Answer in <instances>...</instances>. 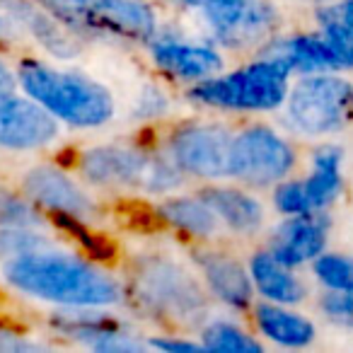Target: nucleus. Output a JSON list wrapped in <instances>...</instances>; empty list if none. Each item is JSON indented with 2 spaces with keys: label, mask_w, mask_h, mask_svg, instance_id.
<instances>
[{
  "label": "nucleus",
  "mask_w": 353,
  "mask_h": 353,
  "mask_svg": "<svg viewBox=\"0 0 353 353\" xmlns=\"http://www.w3.org/2000/svg\"><path fill=\"white\" fill-rule=\"evenodd\" d=\"M261 56H271L288 65L293 73H336L353 68V41L339 39L319 30L317 34H298L271 41Z\"/></svg>",
  "instance_id": "1a4fd4ad"
},
{
  "label": "nucleus",
  "mask_w": 353,
  "mask_h": 353,
  "mask_svg": "<svg viewBox=\"0 0 353 353\" xmlns=\"http://www.w3.org/2000/svg\"><path fill=\"white\" fill-rule=\"evenodd\" d=\"M80 170L94 184L141 189L148 194H167L182 182L174 160L128 145L90 148L80 155Z\"/></svg>",
  "instance_id": "20e7f679"
},
{
  "label": "nucleus",
  "mask_w": 353,
  "mask_h": 353,
  "mask_svg": "<svg viewBox=\"0 0 353 353\" xmlns=\"http://www.w3.org/2000/svg\"><path fill=\"white\" fill-rule=\"evenodd\" d=\"M97 307H73L68 312H56L51 327L78 343H85L92 351L102 353H133L148 348L133 332L112 314L94 312Z\"/></svg>",
  "instance_id": "9b49d317"
},
{
  "label": "nucleus",
  "mask_w": 353,
  "mask_h": 353,
  "mask_svg": "<svg viewBox=\"0 0 353 353\" xmlns=\"http://www.w3.org/2000/svg\"><path fill=\"white\" fill-rule=\"evenodd\" d=\"M17 80L34 102L75 128L104 126L117 109L114 94L102 83L34 59L22 61Z\"/></svg>",
  "instance_id": "f03ea898"
},
{
  "label": "nucleus",
  "mask_w": 353,
  "mask_h": 353,
  "mask_svg": "<svg viewBox=\"0 0 353 353\" xmlns=\"http://www.w3.org/2000/svg\"><path fill=\"white\" fill-rule=\"evenodd\" d=\"M133 293L150 312L174 322L196 324L208 312L206 295L196 281L162 256H148L136 266Z\"/></svg>",
  "instance_id": "39448f33"
},
{
  "label": "nucleus",
  "mask_w": 353,
  "mask_h": 353,
  "mask_svg": "<svg viewBox=\"0 0 353 353\" xmlns=\"http://www.w3.org/2000/svg\"><path fill=\"white\" fill-rule=\"evenodd\" d=\"M39 223V213L34 211L30 201L12 194L10 189L0 187V225L37 228Z\"/></svg>",
  "instance_id": "c85d7f7f"
},
{
  "label": "nucleus",
  "mask_w": 353,
  "mask_h": 353,
  "mask_svg": "<svg viewBox=\"0 0 353 353\" xmlns=\"http://www.w3.org/2000/svg\"><path fill=\"white\" fill-rule=\"evenodd\" d=\"M0 3L10 12L12 22L25 27L46 51H51L59 59H73V56L80 54L78 32L61 25L56 17L41 10L34 0H0Z\"/></svg>",
  "instance_id": "dca6fc26"
},
{
  "label": "nucleus",
  "mask_w": 353,
  "mask_h": 353,
  "mask_svg": "<svg viewBox=\"0 0 353 353\" xmlns=\"http://www.w3.org/2000/svg\"><path fill=\"white\" fill-rule=\"evenodd\" d=\"M213 39L228 49L266 44L279 27V12L269 0H232L230 6L203 17Z\"/></svg>",
  "instance_id": "9d476101"
},
{
  "label": "nucleus",
  "mask_w": 353,
  "mask_h": 353,
  "mask_svg": "<svg viewBox=\"0 0 353 353\" xmlns=\"http://www.w3.org/2000/svg\"><path fill=\"white\" fill-rule=\"evenodd\" d=\"M176 3H182L184 8H192V10H199L201 15H208V12L228 6L230 0H176Z\"/></svg>",
  "instance_id": "f704fd0d"
},
{
  "label": "nucleus",
  "mask_w": 353,
  "mask_h": 353,
  "mask_svg": "<svg viewBox=\"0 0 353 353\" xmlns=\"http://www.w3.org/2000/svg\"><path fill=\"white\" fill-rule=\"evenodd\" d=\"M170 109V99L167 94L162 92L160 88H145L138 97V107H136V114L143 119H157Z\"/></svg>",
  "instance_id": "2f4dec72"
},
{
  "label": "nucleus",
  "mask_w": 353,
  "mask_h": 353,
  "mask_svg": "<svg viewBox=\"0 0 353 353\" xmlns=\"http://www.w3.org/2000/svg\"><path fill=\"white\" fill-rule=\"evenodd\" d=\"M319 30L339 39L353 41V0H336L317 10Z\"/></svg>",
  "instance_id": "bb28decb"
},
{
  "label": "nucleus",
  "mask_w": 353,
  "mask_h": 353,
  "mask_svg": "<svg viewBox=\"0 0 353 353\" xmlns=\"http://www.w3.org/2000/svg\"><path fill=\"white\" fill-rule=\"evenodd\" d=\"M235 136L216 123H192L170 136V157L182 172L201 179L232 176Z\"/></svg>",
  "instance_id": "6e6552de"
},
{
  "label": "nucleus",
  "mask_w": 353,
  "mask_h": 353,
  "mask_svg": "<svg viewBox=\"0 0 353 353\" xmlns=\"http://www.w3.org/2000/svg\"><path fill=\"white\" fill-rule=\"evenodd\" d=\"M312 3H319V0H312Z\"/></svg>",
  "instance_id": "e433bc0d"
},
{
  "label": "nucleus",
  "mask_w": 353,
  "mask_h": 353,
  "mask_svg": "<svg viewBox=\"0 0 353 353\" xmlns=\"http://www.w3.org/2000/svg\"><path fill=\"white\" fill-rule=\"evenodd\" d=\"M150 348H160L167 353H194V351H206L203 343L189 341V339H174V336H165V339H150L148 341Z\"/></svg>",
  "instance_id": "473e14b6"
},
{
  "label": "nucleus",
  "mask_w": 353,
  "mask_h": 353,
  "mask_svg": "<svg viewBox=\"0 0 353 353\" xmlns=\"http://www.w3.org/2000/svg\"><path fill=\"white\" fill-rule=\"evenodd\" d=\"M39 343L20 336L15 332L0 329V353H25V351H39Z\"/></svg>",
  "instance_id": "72a5a7b5"
},
{
  "label": "nucleus",
  "mask_w": 353,
  "mask_h": 353,
  "mask_svg": "<svg viewBox=\"0 0 353 353\" xmlns=\"http://www.w3.org/2000/svg\"><path fill=\"white\" fill-rule=\"evenodd\" d=\"M293 70L279 59L259 61L228 75H213L189 90V99L206 107L232 112H271L288 97V78Z\"/></svg>",
  "instance_id": "7ed1b4c3"
},
{
  "label": "nucleus",
  "mask_w": 353,
  "mask_h": 353,
  "mask_svg": "<svg viewBox=\"0 0 353 353\" xmlns=\"http://www.w3.org/2000/svg\"><path fill=\"white\" fill-rule=\"evenodd\" d=\"M274 203L283 216H307L314 213L307 201L303 182H279L274 192Z\"/></svg>",
  "instance_id": "c756f323"
},
{
  "label": "nucleus",
  "mask_w": 353,
  "mask_h": 353,
  "mask_svg": "<svg viewBox=\"0 0 353 353\" xmlns=\"http://www.w3.org/2000/svg\"><path fill=\"white\" fill-rule=\"evenodd\" d=\"M196 264L216 298L237 310L250 307L254 283L240 261H235L232 256L218 254V252H196Z\"/></svg>",
  "instance_id": "a211bd4d"
},
{
  "label": "nucleus",
  "mask_w": 353,
  "mask_h": 353,
  "mask_svg": "<svg viewBox=\"0 0 353 353\" xmlns=\"http://www.w3.org/2000/svg\"><path fill=\"white\" fill-rule=\"evenodd\" d=\"M41 10L78 34H97L99 0H34Z\"/></svg>",
  "instance_id": "b1692460"
},
{
  "label": "nucleus",
  "mask_w": 353,
  "mask_h": 353,
  "mask_svg": "<svg viewBox=\"0 0 353 353\" xmlns=\"http://www.w3.org/2000/svg\"><path fill=\"white\" fill-rule=\"evenodd\" d=\"M25 194L30 201L49 208L51 213L88 221L94 216V203L78 184L56 167H32L25 174Z\"/></svg>",
  "instance_id": "4468645a"
},
{
  "label": "nucleus",
  "mask_w": 353,
  "mask_h": 353,
  "mask_svg": "<svg viewBox=\"0 0 353 353\" xmlns=\"http://www.w3.org/2000/svg\"><path fill=\"white\" fill-rule=\"evenodd\" d=\"M150 54L157 68L187 83H201L223 70V56L216 46L184 41L176 37H155L150 41Z\"/></svg>",
  "instance_id": "ddd939ff"
},
{
  "label": "nucleus",
  "mask_w": 353,
  "mask_h": 353,
  "mask_svg": "<svg viewBox=\"0 0 353 353\" xmlns=\"http://www.w3.org/2000/svg\"><path fill=\"white\" fill-rule=\"evenodd\" d=\"M341 150L336 145H322L312 155V172L303 182L307 201L314 213L324 211L341 192Z\"/></svg>",
  "instance_id": "4be33fe9"
},
{
  "label": "nucleus",
  "mask_w": 353,
  "mask_h": 353,
  "mask_svg": "<svg viewBox=\"0 0 353 353\" xmlns=\"http://www.w3.org/2000/svg\"><path fill=\"white\" fill-rule=\"evenodd\" d=\"M256 327L269 341L285 348H303L314 341V324L307 317L288 310V305L264 303L256 307Z\"/></svg>",
  "instance_id": "412c9836"
},
{
  "label": "nucleus",
  "mask_w": 353,
  "mask_h": 353,
  "mask_svg": "<svg viewBox=\"0 0 353 353\" xmlns=\"http://www.w3.org/2000/svg\"><path fill=\"white\" fill-rule=\"evenodd\" d=\"M327 247V221L319 213L290 216L276 228L269 252L285 266L295 269L314 261Z\"/></svg>",
  "instance_id": "2eb2a0df"
},
{
  "label": "nucleus",
  "mask_w": 353,
  "mask_h": 353,
  "mask_svg": "<svg viewBox=\"0 0 353 353\" xmlns=\"http://www.w3.org/2000/svg\"><path fill=\"white\" fill-rule=\"evenodd\" d=\"M288 121L305 136H327L353 114V85L336 73H310L285 97Z\"/></svg>",
  "instance_id": "423d86ee"
},
{
  "label": "nucleus",
  "mask_w": 353,
  "mask_h": 353,
  "mask_svg": "<svg viewBox=\"0 0 353 353\" xmlns=\"http://www.w3.org/2000/svg\"><path fill=\"white\" fill-rule=\"evenodd\" d=\"M97 34L150 44L157 34V15L143 0H99Z\"/></svg>",
  "instance_id": "f3484780"
},
{
  "label": "nucleus",
  "mask_w": 353,
  "mask_h": 353,
  "mask_svg": "<svg viewBox=\"0 0 353 353\" xmlns=\"http://www.w3.org/2000/svg\"><path fill=\"white\" fill-rule=\"evenodd\" d=\"M3 276L20 293L63 307H109L123 300V285L112 274L46 247L8 259Z\"/></svg>",
  "instance_id": "f257e3e1"
},
{
  "label": "nucleus",
  "mask_w": 353,
  "mask_h": 353,
  "mask_svg": "<svg viewBox=\"0 0 353 353\" xmlns=\"http://www.w3.org/2000/svg\"><path fill=\"white\" fill-rule=\"evenodd\" d=\"M314 276L329 290L353 293V259L346 254H319L312 264Z\"/></svg>",
  "instance_id": "a878e982"
},
{
  "label": "nucleus",
  "mask_w": 353,
  "mask_h": 353,
  "mask_svg": "<svg viewBox=\"0 0 353 353\" xmlns=\"http://www.w3.org/2000/svg\"><path fill=\"white\" fill-rule=\"evenodd\" d=\"M201 343L218 353H261V343L232 322H211L203 327Z\"/></svg>",
  "instance_id": "393cba45"
},
{
  "label": "nucleus",
  "mask_w": 353,
  "mask_h": 353,
  "mask_svg": "<svg viewBox=\"0 0 353 353\" xmlns=\"http://www.w3.org/2000/svg\"><path fill=\"white\" fill-rule=\"evenodd\" d=\"M41 247H46V240L37 235L34 228L0 225V259H12V256L27 254Z\"/></svg>",
  "instance_id": "cd10ccee"
},
{
  "label": "nucleus",
  "mask_w": 353,
  "mask_h": 353,
  "mask_svg": "<svg viewBox=\"0 0 353 353\" xmlns=\"http://www.w3.org/2000/svg\"><path fill=\"white\" fill-rule=\"evenodd\" d=\"M322 312L327 314L332 322L353 327V293L327 288V293H324V298H322Z\"/></svg>",
  "instance_id": "7c9ffc66"
},
{
  "label": "nucleus",
  "mask_w": 353,
  "mask_h": 353,
  "mask_svg": "<svg viewBox=\"0 0 353 353\" xmlns=\"http://www.w3.org/2000/svg\"><path fill=\"white\" fill-rule=\"evenodd\" d=\"M59 136V119L27 94L0 90V145L10 150L44 148Z\"/></svg>",
  "instance_id": "f8f14e48"
},
{
  "label": "nucleus",
  "mask_w": 353,
  "mask_h": 353,
  "mask_svg": "<svg viewBox=\"0 0 353 353\" xmlns=\"http://www.w3.org/2000/svg\"><path fill=\"white\" fill-rule=\"evenodd\" d=\"M17 78L12 75V70L0 61V90H15Z\"/></svg>",
  "instance_id": "c9c22d12"
},
{
  "label": "nucleus",
  "mask_w": 353,
  "mask_h": 353,
  "mask_svg": "<svg viewBox=\"0 0 353 353\" xmlns=\"http://www.w3.org/2000/svg\"><path fill=\"white\" fill-rule=\"evenodd\" d=\"M250 276L254 288L264 295L269 303L295 305L305 298V285L298 276H293L290 266L276 259L271 252H259L252 256Z\"/></svg>",
  "instance_id": "6ab92c4d"
},
{
  "label": "nucleus",
  "mask_w": 353,
  "mask_h": 353,
  "mask_svg": "<svg viewBox=\"0 0 353 353\" xmlns=\"http://www.w3.org/2000/svg\"><path fill=\"white\" fill-rule=\"evenodd\" d=\"M160 218L165 223H170V225H174L176 230L194 237H208L218 228V216L201 196L170 199V201H165L160 206Z\"/></svg>",
  "instance_id": "5701e85b"
},
{
  "label": "nucleus",
  "mask_w": 353,
  "mask_h": 353,
  "mask_svg": "<svg viewBox=\"0 0 353 353\" xmlns=\"http://www.w3.org/2000/svg\"><path fill=\"white\" fill-rule=\"evenodd\" d=\"M201 199L213 208L218 221L225 223L235 232H256L264 223V208L254 196L230 187H208L201 192Z\"/></svg>",
  "instance_id": "aec40b11"
},
{
  "label": "nucleus",
  "mask_w": 353,
  "mask_h": 353,
  "mask_svg": "<svg viewBox=\"0 0 353 353\" xmlns=\"http://www.w3.org/2000/svg\"><path fill=\"white\" fill-rule=\"evenodd\" d=\"M295 165V152L285 138L266 126H250L235 136L232 176L252 187L283 182Z\"/></svg>",
  "instance_id": "0eeeda50"
}]
</instances>
